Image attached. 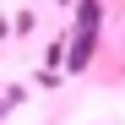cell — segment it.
Wrapping results in <instances>:
<instances>
[{
    "mask_svg": "<svg viewBox=\"0 0 125 125\" xmlns=\"http://www.w3.org/2000/svg\"><path fill=\"white\" fill-rule=\"evenodd\" d=\"M93 38H98V0H82V27H76L71 71H82V65H87V54H93Z\"/></svg>",
    "mask_w": 125,
    "mask_h": 125,
    "instance_id": "1",
    "label": "cell"
}]
</instances>
